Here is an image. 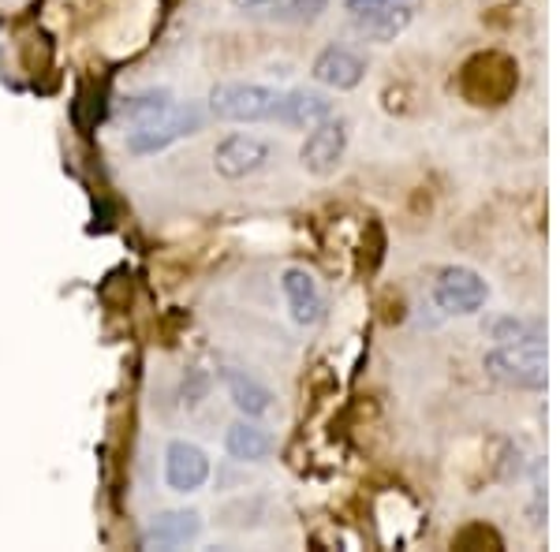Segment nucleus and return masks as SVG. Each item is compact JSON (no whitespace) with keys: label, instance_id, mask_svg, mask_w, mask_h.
<instances>
[{"label":"nucleus","instance_id":"obj_1","mask_svg":"<svg viewBox=\"0 0 560 552\" xmlns=\"http://www.w3.org/2000/svg\"><path fill=\"white\" fill-rule=\"evenodd\" d=\"M284 90L261 83H217L206 97L213 120L221 124H277Z\"/></svg>","mask_w":560,"mask_h":552},{"label":"nucleus","instance_id":"obj_2","mask_svg":"<svg viewBox=\"0 0 560 552\" xmlns=\"http://www.w3.org/2000/svg\"><path fill=\"white\" fill-rule=\"evenodd\" d=\"M486 374L493 381L523 388V392H541L549 385V359H546V340L530 343H497L493 351H486L482 359Z\"/></svg>","mask_w":560,"mask_h":552},{"label":"nucleus","instance_id":"obj_3","mask_svg":"<svg viewBox=\"0 0 560 552\" xmlns=\"http://www.w3.org/2000/svg\"><path fill=\"white\" fill-rule=\"evenodd\" d=\"M206 128V108L198 102H176L168 113L153 116V120L128 128V153L131 157H153V153L176 146L184 139H195Z\"/></svg>","mask_w":560,"mask_h":552},{"label":"nucleus","instance_id":"obj_4","mask_svg":"<svg viewBox=\"0 0 560 552\" xmlns=\"http://www.w3.org/2000/svg\"><path fill=\"white\" fill-rule=\"evenodd\" d=\"M273 161V142L261 139V134H224L221 142L213 146V172L221 179H247L261 172Z\"/></svg>","mask_w":560,"mask_h":552},{"label":"nucleus","instance_id":"obj_5","mask_svg":"<svg viewBox=\"0 0 560 552\" xmlns=\"http://www.w3.org/2000/svg\"><path fill=\"white\" fill-rule=\"evenodd\" d=\"M486 298H490V287H486V280L467 266H448V269H441L438 280H433V303H438V310H445V314L467 318V314L482 310Z\"/></svg>","mask_w":560,"mask_h":552},{"label":"nucleus","instance_id":"obj_6","mask_svg":"<svg viewBox=\"0 0 560 552\" xmlns=\"http://www.w3.org/2000/svg\"><path fill=\"white\" fill-rule=\"evenodd\" d=\"M345 153H348V124L329 116V120L314 124L311 134L303 139L300 165L311 176H332L340 168V161H345Z\"/></svg>","mask_w":560,"mask_h":552},{"label":"nucleus","instance_id":"obj_7","mask_svg":"<svg viewBox=\"0 0 560 552\" xmlns=\"http://www.w3.org/2000/svg\"><path fill=\"white\" fill-rule=\"evenodd\" d=\"M213 474V463L206 456V448H198L195 441H168L165 448V485L179 496L198 493Z\"/></svg>","mask_w":560,"mask_h":552},{"label":"nucleus","instance_id":"obj_8","mask_svg":"<svg viewBox=\"0 0 560 552\" xmlns=\"http://www.w3.org/2000/svg\"><path fill=\"white\" fill-rule=\"evenodd\" d=\"M280 292H284V303H288V310H292L295 325L311 329V325H318L325 318V295H322L318 280L306 273V269L288 266L284 273H280Z\"/></svg>","mask_w":560,"mask_h":552},{"label":"nucleus","instance_id":"obj_9","mask_svg":"<svg viewBox=\"0 0 560 552\" xmlns=\"http://www.w3.org/2000/svg\"><path fill=\"white\" fill-rule=\"evenodd\" d=\"M311 75L314 83L329 90H355L366 79V60L355 49H348V45H329V49H322L314 57Z\"/></svg>","mask_w":560,"mask_h":552},{"label":"nucleus","instance_id":"obj_10","mask_svg":"<svg viewBox=\"0 0 560 552\" xmlns=\"http://www.w3.org/2000/svg\"><path fill=\"white\" fill-rule=\"evenodd\" d=\"M202 538V515L187 512V508H173V512H161L150 519V527L142 530V545L147 549H179V545H191V541Z\"/></svg>","mask_w":560,"mask_h":552},{"label":"nucleus","instance_id":"obj_11","mask_svg":"<svg viewBox=\"0 0 560 552\" xmlns=\"http://www.w3.org/2000/svg\"><path fill=\"white\" fill-rule=\"evenodd\" d=\"M337 116V108L318 90H284L277 108V128H295V131H311L314 124Z\"/></svg>","mask_w":560,"mask_h":552},{"label":"nucleus","instance_id":"obj_12","mask_svg":"<svg viewBox=\"0 0 560 552\" xmlns=\"http://www.w3.org/2000/svg\"><path fill=\"white\" fill-rule=\"evenodd\" d=\"M217 377H221L224 392H229V400L240 414H247V419H266V414L273 411V392H269L258 377H250L247 369L221 366Z\"/></svg>","mask_w":560,"mask_h":552},{"label":"nucleus","instance_id":"obj_13","mask_svg":"<svg viewBox=\"0 0 560 552\" xmlns=\"http://www.w3.org/2000/svg\"><path fill=\"white\" fill-rule=\"evenodd\" d=\"M224 451H229L236 463H261V459H269V451H273V433H269L266 425H258V419L243 414V419L232 422L229 433H224Z\"/></svg>","mask_w":560,"mask_h":552},{"label":"nucleus","instance_id":"obj_14","mask_svg":"<svg viewBox=\"0 0 560 552\" xmlns=\"http://www.w3.org/2000/svg\"><path fill=\"white\" fill-rule=\"evenodd\" d=\"M415 8H419V4H385V8H374V12L355 15V31L363 34L366 42L388 45V42L400 38V34L415 23Z\"/></svg>","mask_w":560,"mask_h":552},{"label":"nucleus","instance_id":"obj_15","mask_svg":"<svg viewBox=\"0 0 560 552\" xmlns=\"http://www.w3.org/2000/svg\"><path fill=\"white\" fill-rule=\"evenodd\" d=\"M176 105V94L165 86H147V90H135V94L124 97L120 105H116V120H124L128 128H139V124L153 120V116L168 113V108Z\"/></svg>","mask_w":560,"mask_h":552},{"label":"nucleus","instance_id":"obj_16","mask_svg":"<svg viewBox=\"0 0 560 552\" xmlns=\"http://www.w3.org/2000/svg\"><path fill=\"white\" fill-rule=\"evenodd\" d=\"M325 8H329V0H277V4H269V20L284 26H303L322 20Z\"/></svg>","mask_w":560,"mask_h":552},{"label":"nucleus","instance_id":"obj_17","mask_svg":"<svg viewBox=\"0 0 560 552\" xmlns=\"http://www.w3.org/2000/svg\"><path fill=\"white\" fill-rule=\"evenodd\" d=\"M493 340L497 343L546 340V321H538V318H501V321H493Z\"/></svg>","mask_w":560,"mask_h":552},{"label":"nucleus","instance_id":"obj_18","mask_svg":"<svg viewBox=\"0 0 560 552\" xmlns=\"http://www.w3.org/2000/svg\"><path fill=\"white\" fill-rule=\"evenodd\" d=\"M206 388H210V377L202 374V369H191V374L184 377V396H187V403H198L206 396Z\"/></svg>","mask_w":560,"mask_h":552},{"label":"nucleus","instance_id":"obj_19","mask_svg":"<svg viewBox=\"0 0 560 552\" xmlns=\"http://www.w3.org/2000/svg\"><path fill=\"white\" fill-rule=\"evenodd\" d=\"M385 4H419V0H345V8L351 15L374 12V8H385Z\"/></svg>","mask_w":560,"mask_h":552},{"label":"nucleus","instance_id":"obj_20","mask_svg":"<svg viewBox=\"0 0 560 552\" xmlns=\"http://www.w3.org/2000/svg\"><path fill=\"white\" fill-rule=\"evenodd\" d=\"M232 4H236L240 12H258V8H269V4H277V0H232Z\"/></svg>","mask_w":560,"mask_h":552}]
</instances>
